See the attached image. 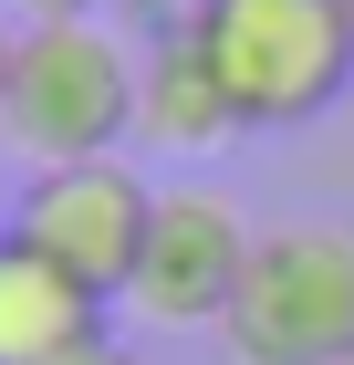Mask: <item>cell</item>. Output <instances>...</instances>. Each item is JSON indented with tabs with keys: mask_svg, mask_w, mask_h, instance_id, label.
Returning <instances> with one entry per match:
<instances>
[{
	"mask_svg": "<svg viewBox=\"0 0 354 365\" xmlns=\"http://www.w3.org/2000/svg\"><path fill=\"white\" fill-rule=\"evenodd\" d=\"M188 31L250 136L313 125L354 84V0H188Z\"/></svg>",
	"mask_w": 354,
	"mask_h": 365,
	"instance_id": "7a4b0ae2",
	"label": "cell"
},
{
	"mask_svg": "<svg viewBox=\"0 0 354 365\" xmlns=\"http://www.w3.org/2000/svg\"><path fill=\"white\" fill-rule=\"evenodd\" d=\"M63 365H136V355H125V344L105 334V344H83V355H63Z\"/></svg>",
	"mask_w": 354,
	"mask_h": 365,
	"instance_id": "9c48e42d",
	"label": "cell"
},
{
	"mask_svg": "<svg viewBox=\"0 0 354 365\" xmlns=\"http://www.w3.org/2000/svg\"><path fill=\"white\" fill-rule=\"evenodd\" d=\"M229 365H354V230L281 220L250 240V272L219 313Z\"/></svg>",
	"mask_w": 354,
	"mask_h": 365,
	"instance_id": "3957f363",
	"label": "cell"
},
{
	"mask_svg": "<svg viewBox=\"0 0 354 365\" xmlns=\"http://www.w3.org/2000/svg\"><path fill=\"white\" fill-rule=\"evenodd\" d=\"M11 42H21V21H11V11H0V84H11Z\"/></svg>",
	"mask_w": 354,
	"mask_h": 365,
	"instance_id": "30bf717a",
	"label": "cell"
},
{
	"mask_svg": "<svg viewBox=\"0 0 354 365\" xmlns=\"http://www.w3.org/2000/svg\"><path fill=\"white\" fill-rule=\"evenodd\" d=\"M83 344H105V292H83L21 230H0V365H63Z\"/></svg>",
	"mask_w": 354,
	"mask_h": 365,
	"instance_id": "52a82bcc",
	"label": "cell"
},
{
	"mask_svg": "<svg viewBox=\"0 0 354 365\" xmlns=\"http://www.w3.org/2000/svg\"><path fill=\"white\" fill-rule=\"evenodd\" d=\"M136 136L167 146V157H219L229 136H250L240 105H229V84L209 73V53H198V31H188V0H177V11H146V42H136Z\"/></svg>",
	"mask_w": 354,
	"mask_h": 365,
	"instance_id": "8992f818",
	"label": "cell"
},
{
	"mask_svg": "<svg viewBox=\"0 0 354 365\" xmlns=\"http://www.w3.org/2000/svg\"><path fill=\"white\" fill-rule=\"evenodd\" d=\"M250 209L229 188H157V220H146V251H136V282H125V303L146 313V324H167V334H198L219 313H229V292H240L250 272Z\"/></svg>",
	"mask_w": 354,
	"mask_h": 365,
	"instance_id": "5b68a950",
	"label": "cell"
},
{
	"mask_svg": "<svg viewBox=\"0 0 354 365\" xmlns=\"http://www.w3.org/2000/svg\"><path fill=\"white\" fill-rule=\"evenodd\" d=\"M146 220H157V188H146L125 157L31 168V178H21V198H11V230H21L42 261H63L83 292H105V303H125V282H136Z\"/></svg>",
	"mask_w": 354,
	"mask_h": 365,
	"instance_id": "277c9868",
	"label": "cell"
},
{
	"mask_svg": "<svg viewBox=\"0 0 354 365\" xmlns=\"http://www.w3.org/2000/svg\"><path fill=\"white\" fill-rule=\"evenodd\" d=\"M11 21H83V11H105V0H0Z\"/></svg>",
	"mask_w": 354,
	"mask_h": 365,
	"instance_id": "ba28073f",
	"label": "cell"
},
{
	"mask_svg": "<svg viewBox=\"0 0 354 365\" xmlns=\"http://www.w3.org/2000/svg\"><path fill=\"white\" fill-rule=\"evenodd\" d=\"M136 136V42L83 11V21H21L11 84H0V146L21 168H83Z\"/></svg>",
	"mask_w": 354,
	"mask_h": 365,
	"instance_id": "6da1fadb",
	"label": "cell"
}]
</instances>
